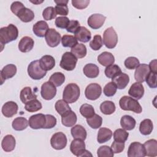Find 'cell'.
Wrapping results in <instances>:
<instances>
[{
  "mask_svg": "<svg viewBox=\"0 0 157 157\" xmlns=\"http://www.w3.org/2000/svg\"><path fill=\"white\" fill-rule=\"evenodd\" d=\"M18 36V30L16 26L9 24L7 26L2 27L0 29V42L1 44V50L3 46L17 39Z\"/></svg>",
  "mask_w": 157,
  "mask_h": 157,
  "instance_id": "obj_1",
  "label": "cell"
},
{
  "mask_svg": "<svg viewBox=\"0 0 157 157\" xmlns=\"http://www.w3.org/2000/svg\"><path fill=\"white\" fill-rule=\"evenodd\" d=\"M80 90L79 86L74 83L67 84L63 91V98L69 104L76 102L80 97Z\"/></svg>",
  "mask_w": 157,
  "mask_h": 157,
  "instance_id": "obj_2",
  "label": "cell"
},
{
  "mask_svg": "<svg viewBox=\"0 0 157 157\" xmlns=\"http://www.w3.org/2000/svg\"><path fill=\"white\" fill-rule=\"evenodd\" d=\"M119 105L123 110H130L136 113H140L142 111L139 102L136 99L128 96H124L120 98Z\"/></svg>",
  "mask_w": 157,
  "mask_h": 157,
  "instance_id": "obj_3",
  "label": "cell"
},
{
  "mask_svg": "<svg viewBox=\"0 0 157 157\" xmlns=\"http://www.w3.org/2000/svg\"><path fill=\"white\" fill-rule=\"evenodd\" d=\"M29 76L34 80H40L44 77L47 71H44L40 66L39 60H34L29 63L28 67Z\"/></svg>",
  "mask_w": 157,
  "mask_h": 157,
  "instance_id": "obj_4",
  "label": "cell"
},
{
  "mask_svg": "<svg viewBox=\"0 0 157 157\" xmlns=\"http://www.w3.org/2000/svg\"><path fill=\"white\" fill-rule=\"evenodd\" d=\"M118 42V36L113 28L109 27L107 28L103 34V43L108 48L112 49L116 47Z\"/></svg>",
  "mask_w": 157,
  "mask_h": 157,
  "instance_id": "obj_5",
  "label": "cell"
},
{
  "mask_svg": "<svg viewBox=\"0 0 157 157\" xmlns=\"http://www.w3.org/2000/svg\"><path fill=\"white\" fill-rule=\"evenodd\" d=\"M77 63V58L71 52H67L62 55L59 66L62 69L71 71L75 69Z\"/></svg>",
  "mask_w": 157,
  "mask_h": 157,
  "instance_id": "obj_6",
  "label": "cell"
},
{
  "mask_svg": "<svg viewBox=\"0 0 157 157\" xmlns=\"http://www.w3.org/2000/svg\"><path fill=\"white\" fill-rule=\"evenodd\" d=\"M66 136L62 132L55 133L51 137L50 144L55 150H62L67 145Z\"/></svg>",
  "mask_w": 157,
  "mask_h": 157,
  "instance_id": "obj_7",
  "label": "cell"
},
{
  "mask_svg": "<svg viewBox=\"0 0 157 157\" xmlns=\"http://www.w3.org/2000/svg\"><path fill=\"white\" fill-rule=\"evenodd\" d=\"M102 93L101 86L96 83L88 85L85 90V94L88 99L94 101L98 99Z\"/></svg>",
  "mask_w": 157,
  "mask_h": 157,
  "instance_id": "obj_8",
  "label": "cell"
},
{
  "mask_svg": "<svg viewBox=\"0 0 157 157\" xmlns=\"http://www.w3.org/2000/svg\"><path fill=\"white\" fill-rule=\"evenodd\" d=\"M40 94L43 99L48 101L51 100L56 94V86L49 81L46 82L41 86Z\"/></svg>",
  "mask_w": 157,
  "mask_h": 157,
  "instance_id": "obj_9",
  "label": "cell"
},
{
  "mask_svg": "<svg viewBox=\"0 0 157 157\" xmlns=\"http://www.w3.org/2000/svg\"><path fill=\"white\" fill-rule=\"evenodd\" d=\"M145 156L144 145L138 142H134L130 144L128 150V157H144Z\"/></svg>",
  "mask_w": 157,
  "mask_h": 157,
  "instance_id": "obj_10",
  "label": "cell"
},
{
  "mask_svg": "<svg viewBox=\"0 0 157 157\" xmlns=\"http://www.w3.org/2000/svg\"><path fill=\"white\" fill-rule=\"evenodd\" d=\"M45 41L50 47H55L59 44L61 40L60 34L53 28H50L45 36Z\"/></svg>",
  "mask_w": 157,
  "mask_h": 157,
  "instance_id": "obj_11",
  "label": "cell"
},
{
  "mask_svg": "<svg viewBox=\"0 0 157 157\" xmlns=\"http://www.w3.org/2000/svg\"><path fill=\"white\" fill-rule=\"evenodd\" d=\"M30 128L34 129H39L44 128L46 123L45 115L38 113L31 116L28 120Z\"/></svg>",
  "mask_w": 157,
  "mask_h": 157,
  "instance_id": "obj_12",
  "label": "cell"
},
{
  "mask_svg": "<svg viewBox=\"0 0 157 157\" xmlns=\"http://www.w3.org/2000/svg\"><path fill=\"white\" fill-rule=\"evenodd\" d=\"M106 17L100 13H94L90 15L88 18V26L93 29L100 28L104 23Z\"/></svg>",
  "mask_w": 157,
  "mask_h": 157,
  "instance_id": "obj_13",
  "label": "cell"
},
{
  "mask_svg": "<svg viewBox=\"0 0 157 157\" xmlns=\"http://www.w3.org/2000/svg\"><path fill=\"white\" fill-rule=\"evenodd\" d=\"M150 72L148 65L147 64H140L136 69L134 78L137 82L142 83L145 81V78Z\"/></svg>",
  "mask_w": 157,
  "mask_h": 157,
  "instance_id": "obj_14",
  "label": "cell"
},
{
  "mask_svg": "<svg viewBox=\"0 0 157 157\" xmlns=\"http://www.w3.org/2000/svg\"><path fill=\"white\" fill-rule=\"evenodd\" d=\"M85 150V144L83 140L75 139L71 142L70 150L72 153L77 156H82Z\"/></svg>",
  "mask_w": 157,
  "mask_h": 157,
  "instance_id": "obj_15",
  "label": "cell"
},
{
  "mask_svg": "<svg viewBox=\"0 0 157 157\" xmlns=\"http://www.w3.org/2000/svg\"><path fill=\"white\" fill-rule=\"evenodd\" d=\"M17 73V67L15 64H9L5 66L1 71V85L6 79H9L13 77Z\"/></svg>",
  "mask_w": 157,
  "mask_h": 157,
  "instance_id": "obj_16",
  "label": "cell"
},
{
  "mask_svg": "<svg viewBox=\"0 0 157 157\" xmlns=\"http://www.w3.org/2000/svg\"><path fill=\"white\" fill-rule=\"evenodd\" d=\"M18 105L13 101L6 102L2 107V113L6 117L10 118L15 115L18 111Z\"/></svg>",
  "mask_w": 157,
  "mask_h": 157,
  "instance_id": "obj_17",
  "label": "cell"
},
{
  "mask_svg": "<svg viewBox=\"0 0 157 157\" xmlns=\"http://www.w3.org/2000/svg\"><path fill=\"white\" fill-rule=\"evenodd\" d=\"M128 94L136 99H141L144 94V88L142 84L139 82L132 83L128 91Z\"/></svg>",
  "mask_w": 157,
  "mask_h": 157,
  "instance_id": "obj_18",
  "label": "cell"
},
{
  "mask_svg": "<svg viewBox=\"0 0 157 157\" xmlns=\"http://www.w3.org/2000/svg\"><path fill=\"white\" fill-rule=\"evenodd\" d=\"M48 29L49 28L47 23L43 20L36 22L33 27V33L36 36L39 37H44Z\"/></svg>",
  "mask_w": 157,
  "mask_h": 157,
  "instance_id": "obj_19",
  "label": "cell"
},
{
  "mask_svg": "<svg viewBox=\"0 0 157 157\" xmlns=\"http://www.w3.org/2000/svg\"><path fill=\"white\" fill-rule=\"evenodd\" d=\"M74 34L76 39L83 43L88 42L91 38V32L85 26H80Z\"/></svg>",
  "mask_w": 157,
  "mask_h": 157,
  "instance_id": "obj_20",
  "label": "cell"
},
{
  "mask_svg": "<svg viewBox=\"0 0 157 157\" xmlns=\"http://www.w3.org/2000/svg\"><path fill=\"white\" fill-rule=\"evenodd\" d=\"M34 44V40L31 37L25 36L21 39L18 43V49L23 53H27L33 49Z\"/></svg>",
  "mask_w": 157,
  "mask_h": 157,
  "instance_id": "obj_21",
  "label": "cell"
},
{
  "mask_svg": "<svg viewBox=\"0 0 157 157\" xmlns=\"http://www.w3.org/2000/svg\"><path fill=\"white\" fill-rule=\"evenodd\" d=\"M112 80L118 89L123 90L128 85L129 82V77L126 74L121 72L115 77L112 78Z\"/></svg>",
  "mask_w": 157,
  "mask_h": 157,
  "instance_id": "obj_22",
  "label": "cell"
},
{
  "mask_svg": "<svg viewBox=\"0 0 157 157\" xmlns=\"http://www.w3.org/2000/svg\"><path fill=\"white\" fill-rule=\"evenodd\" d=\"M77 115L72 110H70L61 115L62 124L66 127H71L77 122Z\"/></svg>",
  "mask_w": 157,
  "mask_h": 157,
  "instance_id": "obj_23",
  "label": "cell"
},
{
  "mask_svg": "<svg viewBox=\"0 0 157 157\" xmlns=\"http://www.w3.org/2000/svg\"><path fill=\"white\" fill-rule=\"evenodd\" d=\"M15 139L12 135L10 134H8L4 136L1 142V147L3 150L6 152H10L13 151L15 147Z\"/></svg>",
  "mask_w": 157,
  "mask_h": 157,
  "instance_id": "obj_24",
  "label": "cell"
},
{
  "mask_svg": "<svg viewBox=\"0 0 157 157\" xmlns=\"http://www.w3.org/2000/svg\"><path fill=\"white\" fill-rule=\"evenodd\" d=\"M144 147L146 156L155 157L157 156V141L155 139H150L146 141Z\"/></svg>",
  "mask_w": 157,
  "mask_h": 157,
  "instance_id": "obj_25",
  "label": "cell"
},
{
  "mask_svg": "<svg viewBox=\"0 0 157 157\" xmlns=\"http://www.w3.org/2000/svg\"><path fill=\"white\" fill-rule=\"evenodd\" d=\"M98 61L103 66H109L115 62L114 56L110 52H104L98 56Z\"/></svg>",
  "mask_w": 157,
  "mask_h": 157,
  "instance_id": "obj_26",
  "label": "cell"
},
{
  "mask_svg": "<svg viewBox=\"0 0 157 157\" xmlns=\"http://www.w3.org/2000/svg\"><path fill=\"white\" fill-rule=\"evenodd\" d=\"M41 67L45 71L52 69L55 66V60L51 55H44L39 60Z\"/></svg>",
  "mask_w": 157,
  "mask_h": 157,
  "instance_id": "obj_27",
  "label": "cell"
},
{
  "mask_svg": "<svg viewBox=\"0 0 157 157\" xmlns=\"http://www.w3.org/2000/svg\"><path fill=\"white\" fill-rule=\"evenodd\" d=\"M83 71L85 76L91 78L97 77L99 74V69L98 66L93 63L86 64L83 69Z\"/></svg>",
  "mask_w": 157,
  "mask_h": 157,
  "instance_id": "obj_28",
  "label": "cell"
},
{
  "mask_svg": "<svg viewBox=\"0 0 157 157\" xmlns=\"http://www.w3.org/2000/svg\"><path fill=\"white\" fill-rule=\"evenodd\" d=\"M20 98L23 104H26L31 100L36 99L37 95L33 93L32 90L29 86H26L21 90Z\"/></svg>",
  "mask_w": 157,
  "mask_h": 157,
  "instance_id": "obj_29",
  "label": "cell"
},
{
  "mask_svg": "<svg viewBox=\"0 0 157 157\" xmlns=\"http://www.w3.org/2000/svg\"><path fill=\"white\" fill-rule=\"evenodd\" d=\"M136 121L135 119L130 115H123L120 120L121 126L124 130L131 131L136 126Z\"/></svg>",
  "mask_w": 157,
  "mask_h": 157,
  "instance_id": "obj_30",
  "label": "cell"
},
{
  "mask_svg": "<svg viewBox=\"0 0 157 157\" xmlns=\"http://www.w3.org/2000/svg\"><path fill=\"white\" fill-rule=\"evenodd\" d=\"M21 21L25 23L31 21L34 18V13L31 9L24 7L17 15Z\"/></svg>",
  "mask_w": 157,
  "mask_h": 157,
  "instance_id": "obj_31",
  "label": "cell"
},
{
  "mask_svg": "<svg viewBox=\"0 0 157 157\" xmlns=\"http://www.w3.org/2000/svg\"><path fill=\"white\" fill-rule=\"evenodd\" d=\"M71 134L74 139H79L85 140L86 138L87 133L86 129L80 124L73 126L71 130Z\"/></svg>",
  "mask_w": 157,
  "mask_h": 157,
  "instance_id": "obj_32",
  "label": "cell"
},
{
  "mask_svg": "<svg viewBox=\"0 0 157 157\" xmlns=\"http://www.w3.org/2000/svg\"><path fill=\"white\" fill-rule=\"evenodd\" d=\"M112 136V132L110 129L106 128H101L98 133L97 140L99 144L105 143L109 141Z\"/></svg>",
  "mask_w": 157,
  "mask_h": 157,
  "instance_id": "obj_33",
  "label": "cell"
},
{
  "mask_svg": "<svg viewBox=\"0 0 157 157\" xmlns=\"http://www.w3.org/2000/svg\"><path fill=\"white\" fill-rule=\"evenodd\" d=\"M153 129L152 121L150 119H145L142 120L139 126V131L143 135L147 136L151 134Z\"/></svg>",
  "mask_w": 157,
  "mask_h": 157,
  "instance_id": "obj_34",
  "label": "cell"
},
{
  "mask_svg": "<svg viewBox=\"0 0 157 157\" xmlns=\"http://www.w3.org/2000/svg\"><path fill=\"white\" fill-rule=\"evenodd\" d=\"M28 120L24 117H17L13 120L12 123V128L16 131H23L28 126Z\"/></svg>",
  "mask_w": 157,
  "mask_h": 157,
  "instance_id": "obj_35",
  "label": "cell"
},
{
  "mask_svg": "<svg viewBox=\"0 0 157 157\" xmlns=\"http://www.w3.org/2000/svg\"><path fill=\"white\" fill-rule=\"evenodd\" d=\"M71 52L77 58H82L86 55L87 50L86 46L84 44H77L75 46L71 48Z\"/></svg>",
  "mask_w": 157,
  "mask_h": 157,
  "instance_id": "obj_36",
  "label": "cell"
},
{
  "mask_svg": "<svg viewBox=\"0 0 157 157\" xmlns=\"http://www.w3.org/2000/svg\"><path fill=\"white\" fill-rule=\"evenodd\" d=\"M115 104L110 101H105L100 105V110L104 115H111L115 111Z\"/></svg>",
  "mask_w": 157,
  "mask_h": 157,
  "instance_id": "obj_37",
  "label": "cell"
},
{
  "mask_svg": "<svg viewBox=\"0 0 157 157\" xmlns=\"http://www.w3.org/2000/svg\"><path fill=\"white\" fill-rule=\"evenodd\" d=\"M104 73L107 77L112 78L119 74L121 73V70L118 65L112 64L106 67L104 71Z\"/></svg>",
  "mask_w": 157,
  "mask_h": 157,
  "instance_id": "obj_38",
  "label": "cell"
},
{
  "mask_svg": "<svg viewBox=\"0 0 157 157\" xmlns=\"http://www.w3.org/2000/svg\"><path fill=\"white\" fill-rule=\"evenodd\" d=\"M65 81V76L61 72H56L53 73L49 78V82H51L55 86H61Z\"/></svg>",
  "mask_w": 157,
  "mask_h": 157,
  "instance_id": "obj_39",
  "label": "cell"
},
{
  "mask_svg": "<svg viewBox=\"0 0 157 157\" xmlns=\"http://www.w3.org/2000/svg\"><path fill=\"white\" fill-rule=\"evenodd\" d=\"M87 124L93 129H98L101 127L102 123V118L98 114H94L92 117L86 118Z\"/></svg>",
  "mask_w": 157,
  "mask_h": 157,
  "instance_id": "obj_40",
  "label": "cell"
},
{
  "mask_svg": "<svg viewBox=\"0 0 157 157\" xmlns=\"http://www.w3.org/2000/svg\"><path fill=\"white\" fill-rule=\"evenodd\" d=\"M42 107V104L37 99L31 100L25 104V109L29 112H34L40 110Z\"/></svg>",
  "mask_w": 157,
  "mask_h": 157,
  "instance_id": "obj_41",
  "label": "cell"
},
{
  "mask_svg": "<svg viewBox=\"0 0 157 157\" xmlns=\"http://www.w3.org/2000/svg\"><path fill=\"white\" fill-rule=\"evenodd\" d=\"M55 109L57 112L61 116L66 112L71 110L70 106L69 105L68 103L66 102L64 99H60L56 102L55 105Z\"/></svg>",
  "mask_w": 157,
  "mask_h": 157,
  "instance_id": "obj_42",
  "label": "cell"
},
{
  "mask_svg": "<svg viewBox=\"0 0 157 157\" xmlns=\"http://www.w3.org/2000/svg\"><path fill=\"white\" fill-rule=\"evenodd\" d=\"M129 136V133L124 129H117L113 132V139L119 142H124Z\"/></svg>",
  "mask_w": 157,
  "mask_h": 157,
  "instance_id": "obj_43",
  "label": "cell"
},
{
  "mask_svg": "<svg viewBox=\"0 0 157 157\" xmlns=\"http://www.w3.org/2000/svg\"><path fill=\"white\" fill-rule=\"evenodd\" d=\"M62 45L64 47L72 48L77 44V40L75 37L71 35H64L61 38Z\"/></svg>",
  "mask_w": 157,
  "mask_h": 157,
  "instance_id": "obj_44",
  "label": "cell"
},
{
  "mask_svg": "<svg viewBox=\"0 0 157 157\" xmlns=\"http://www.w3.org/2000/svg\"><path fill=\"white\" fill-rule=\"evenodd\" d=\"M80 113L83 117L88 118L94 114V109L91 105L83 104L80 107Z\"/></svg>",
  "mask_w": 157,
  "mask_h": 157,
  "instance_id": "obj_45",
  "label": "cell"
},
{
  "mask_svg": "<svg viewBox=\"0 0 157 157\" xmlns=\"http://www.w3.org/2000/svg\"><path fill=\"white\" fill-rule=\"evenodd\" d=\"M97 155L98 157H112L113 156V152L109 146L103 145L98 148Z\"/></svg>",
  "mask_w": 157,
  "mask_h": 157,
  "instance_id": "obj_46",
  "label": "cell"
},
{
  "mask_svg": "<svg viewBox=\"0 0 157 157\" xmlns=\"http://www.w3.org/2000/svg\"><path fill=\"white\" fill-rule=\"evenodd\" d=\"M56 12L53 7L50 6L46 7L42 12V16L45 20H51L56 17Z\"/></svg>",
  "mask_w": 157,
  "mask_h": 157,
  "instance_id": "obj_47",
  "label": "cell"
},
{
  "mask_svg": "<svg viewBox=\"0 0 157 157\" xmlns=\"http://www.w3.org/2000/svg\"><path fill=\"white\" fill-rule=\"evenodd\" d=\"M124 66L128 69H136L140 64L139 59L134 56H130L127 58L124 61Z\"/></svg>",
  "mask_w": 157,
  "mask_h": 157,
  "instance_id": "obj_48",
  "label": "cell"
},
{
  "mask_svg": "<svg viewBox=\"0 0 157 157\" xmlns=\"http://www.w3.org/2000/svg\"><path fill=\"white\" fill-rule=\"evenodd\" d=\"M103 45V40L100 35H95L90 43V47L93 50H99Z\"/></svg>",
  "mask_w": 157,
  "mask_h": 157,
  "instance_id": "obj_49",
  "label": "cell"
},
{
  "mask_svg": "<svg viewBox=\"0 0 157 157\" xmlns=\"http://www.w3.org/2000/svg\"><path fill=\"white\" fill-rule=\"evenodd\" d=\"M117 86L113 82H109L104 88L103 91L104 94L107 97H111L115 95L117 92Z\"/></svg>",
  "mask_w": 157,
  "mask_h": 157,
  "instance_id": "obj_50",
  "label": "cell"
},
{
  "mask_svg": "<svg viewBox=\"0 0 157 157\" xmlns=\"http://www.w3.org/2000/svg\"><path fill=\"white\" fill-rule=\"evenodd\" d=\"M156 74L157 73L153 72L150 71L145 78V81H146L147 85L151 88H156L157 87Z\"/></svg>",
  "mask_w": 157,
  "mask_h": 157,
  "instance_id": "obj_51",
  "label": "cell"
},
{
  "mask_svg": "<svg viewBox=\"0 0 157 157\" xmlns=\"http://www.w3.org/2000/svg\"><path fill=\"white\" fill-rule=\"evenodd\" d=\"M70 20L67 17H57L55 20V25L56 27L61 29L67 28Z\"/></svg>",
  "mask_w": 157,
  "mask_h": 157,
  "instance_id": "obj_52",
  "label": "cell"
},
{
  "mask_svg": "<svg viewBox=\"0 0 157 157\" xmlns=\"http://www.w3.org/2000/svg\"><path fill=\"white\" fill-rule=\"evenodd\" d=\"M46 117V123L44 126V129H51L54 128L56 124V118L52 115H45Z\"/></svg>",
  "mask_w": 157,
  "mask_h": 157,
  "instance_id": "obj_53",
  "label": "cell"
},
{
  "mask_svg": "<svg viewBox=\"0 0 157 157\" xmlns=\"http://www.w3.org/2000/svg\"><path fill=\"white\" fill-rule=\"evenodd\" d=\"M111 149L113 153H120L124 149V142L113 141L111 145Z\"/></svg>",
  "mask_w": 157,
  "mask_h": 157,
  "instance_id": "obj_54",
  "label": "cell"
},
{
  "mask_svg": "<svg viewBox=\"0 0 157 157\" xmlns=\"http://www.w3.org/2000/svg\"><path fill=\"white\" fill-rule=\"evenodd\" d=\"M90 2V0H72L71 1L72 6L78 9H85L88 6Z\"/></svg>",
  "mask_w": 157,
  "mask_h": 157,
  "instance_id": "obj_55",
  "label": "cell"
},
{
  "mask_svg": "<svg viewBox=\"0 0 157 157\" xmlns=\"http://www.w3.org/2000/svg\"><path fill=\"white\" fill-rule=\"evenodd\" d=\"M55 9L57 14L63 15V17L67 15L69 13L67 4H56Z\"/></svg>",
  "mask_w": 157,
  "mask_h": 157,
  "instance_id": "obj_56",
  "label": "cell"
},
{
  "mask_svg": "<svg viewBox=\"0 0 157 157\" xmlns=\"http://www.w3.org/2000/svg\"><path fill=\"white\" fill-rule=\"evenodd\" d=\"M24 7L25 6L22 2L19 1H15L12 2L10 6V10L13 13L17 15V13Z\"/></svg>",
  "mask_w": 157,
  "mask_h": 157,
  "instance_id": "obj_57",
  "label": "cell"
},
{
  "mask_svg": "<svg viewBox=\"0 0 157 157\" xmlns=\"http://www.w3.org/2000/svg\"><path fill=\"white\" fill-rule=\"evenodd\" d=\"M80 27V23L77 20H71L69 22V24L66 28V30L69 33H75V31L77 30V29Z\"/></svg>",
  "mask_w": 157,
  "mask_h": 157,
  "instance_id": "obj_58",
  "label": "cell"
},
{
  "mask_svg": "<svg viewBox=\"0 0 157 157\" xmlns=\"http://www.w3.org/2000/svg\"><path fill=\"white\" fill-rule=\"evenodd\" d=\"M148 67H149L150 71L151 72L157 73L156 59H153V60H152V61L150 63V64H149V65H148Z\"/></svg>",
  "mask_w": 157,
  "mask_h": 157,
  "instance_id": "obj_59",
  "label": "cell"
},
{
  "mask_svg": "<svg viewBox=\"0 0 157 157\" xmlns=\"http://www.w3.org/2000/svg\"><path fill=\"white\" fill-rule=\"evenodd\" d=\"M54 2L56 4H67L68 2L67 0H55Z\"/></svg>",
  "mask_w": 157,
  "mask_h": 157,
  "instance_id": "obj_60",
  "label": "cell"
},
{
  "mask_svg": "<svg viewBox=\"0 0 157 157\" xmlns=\"http://www.w3.org/2000/svg\"><path fill=\"white\" fill-rule=\"evenodd\" d=\"M31 2L33 3V4H40L42 2H44V1H30Z\"/></svg>",
  "mask_w": 157,
  "mask_h": 157,
  "instance_id": "obj_61",
  "label": "cell"
}]
</instances>
